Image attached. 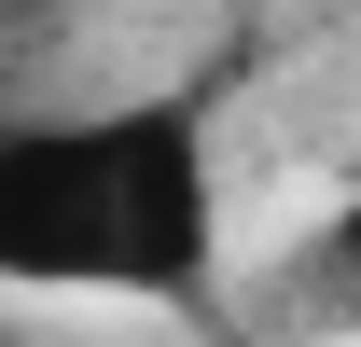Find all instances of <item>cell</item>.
<instances>
[{
  "label": "cell",
  "mask_w": 361,
  "mask_h": 347,
  "mask_svg": "<svg viewBox=\"0 0 361 347\" xmlns=\"http://www.w3.org/2000/svg\"><path fill=\"white\" fill-rule=\"evenodd\" d=\"M209 264V139L180 97L0 139V278L28 292H195Z\"/></svg>",
  "instance_id": "obj_1"
}]
</instances>
